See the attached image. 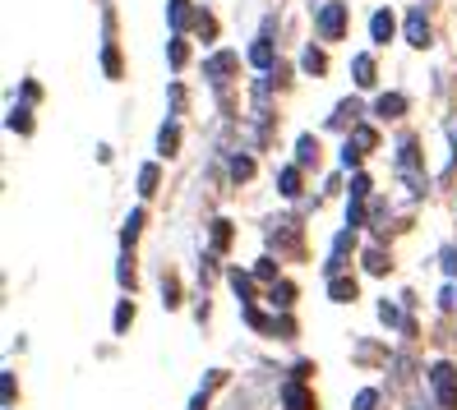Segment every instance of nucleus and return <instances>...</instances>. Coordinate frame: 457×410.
<instances>
[{"label":"nucleus","instance_id":"nucleus-7","mask_svg":"<svg viewBox=\"0 0 457 410\" xmlns=\"http://www.w3.org/2000/svg\"><path fill=\"white\" fill-rule=\"evenodd\" d=\"M287 410H309V396H305V387H300V383L287 387Z\"/></svg>","mask_w":457,"mask_h":410},{"label":"nucleus","instance_id":"nucleus-9","mask_svg":"<svg viewBox=\"0 0 457 410\" xmlns=\"http://www.w3.org/2000/svg\"><path fill=\"white\" fill-rule=\"evenodd\" d=\"M250 61H255L259 70H268V65H273V46H268V42H259L255 51H250Z\"/></svg>","mask_w":457,"mask_h":410},{"label":"nucleus","instance_id":"nucleus-8","mask_svg":"<svg viewBox=\"0 0 457 410\" xmlns=\"http://www.w3.org/2000/svg\"><path fill=\"white\" fill-rule=\"evenodd\" d=\"M356 83H361V88L374 83V65H369V56H361V61H356Z\"/></svg>","mask_w":457,"mask_h":410},{"label":"nucleus","instance_id":"nucleus-11","mask_svg":"<svg viewBox=\"0 0 457 410\" xmlns=\"http://www.w3.org/2000/svg\"><path fill=\"white\" fill-rule=\"evenodd\" d=\"M300 65H305L309 74H324V51H314V46H309V51H305V61H300Z\"/></svg>","mask_w":457,"mask_h":410},{"label":"nucleus","instance_id":"nucleus-12","mask_svg":"<svg viewBox=\"0 0 457 410\" xmlns=\"http://www.w3.org/2000/svg\"><path fill=\"white\" fill-rule=\"evenodd\" d=\"M282 194H287V199H296V194H300V175L296 171H282Z\"/></svg>","mask_w":457,"mask_h":410},{"label":"nucleus","instance_id":"nucleus-21","mask_svg":"<svg viewBox=\"0 0 457 410\" xmlns=\"http://www.w3.org/2000/svg\"><path fill=\"white\" fill-rule=\"evenodd\" d=\"M342 162L356 166V162H361V148H356V143H346V148H342Z\"/></svg>","mask_w":457,"mask_h":410},{"label":"nucleus","instance_id":"nucleus-4","mask_svg":"<svg viewBox=\"0 0 457 410\" xmlns=\"http://www.w3.org/2000/svg\"><path fill=\"white\" fill-rule=\"evenodd\" d=\"M369 33H374V42L384 46L388 37H393V14H388V9H379V14L369 19Z\"/></svg>","mask_w":457,"mask_h":410},{"label":"nucleus","instance_id":"nucleus-5","mask_svg":"<svg viewBox=\"0 0 457 410\" xmlns=\"http://www.w3.org/2000/svg\"><path fill=\"white\" fill-rule=\"evenodd\" d=\"M402 97H397V93H384V97H379V106H374V115H384V120H393V115H402Z\"/></svg>","mask_w":457,"mask_h":410},{"label":"nucleus","instance_id":"nucleus-25","mask_svg":"<svg viewBox=\"0 0 457 410\" xmlns=\"http://www.w3.org/2000/svg\"><path fill=\"white\" fill-rule=\"evenodd\" d=\"M356 410H374V392H361V396H356Z\"/></svg>","mask_w":457,"mask_h":410},{"label":"nucleus","instance_id":"nucleus-13","mask_svg":"<svg viewBox=\"0 0 457 410\" xmlns=\"http://www.w3.org/2000/svg\"><path fill=\"white\" fill-rule=\"evenodd\" d=\"M185 19H190V9H185V0H171V28H185Z\"/></svg>","mask_w":457,"mask_h":410},{"label":"nucleus","instance_id":"nucleus-10","mask_svg":"<svg viewBox=\"0 0 457 410\" xmlns=\"http://www.w3.org/2000/svg\"><path fill=\"white\" fill-rule=\"evenodd\" d=\"M268 300H273L277 309H287L291 300H296V290H291V286H273V290H268Z\"/></svg>","mask_w":457,"mask_h":410},{"label":"nucleus","instance_id":"nucleus-24","mask_svg":"<svg viewBox=\"0 0 457 410\" xmlns=\"http://www.w3.org/2000/svg\"><path fill=\"white\" fill-rule=\"evenodd\" d=\"M379 318H384V323L393 327V323H397V309H393V305H379Z\"/></svg>","mask_w":457,"mask_h":410},{"label":"nucleus","instance_id":"nucleus-20","mask_svg":"<svg viewBox=\"0 0 457 410\" xmlns=\"http://www.w3.org/2000/svg\"><path fill=\"white\" fill-rule=\"evenodd\" d=\"M314 152H319L314 139H300V162H314Z\"/></svg>","mask_w":457,"mask_h":410},{"label":"nucleus","instance_id":"nucleus-14","mask_svg":"<svg viewBox=\"0 0 457 410\" xmlns=\"http://www.w3.org/2000/svg\"><path fill=\"white\" fill-rule=\"evenodd\" d=\"M139 189H143V194H153V189H158V166H143V175H139Z\"/></svg>","mask_w":457,"mask_h":410},{"label":"nucleus","instance_id":"nucleus-18","mask_svg":"<svg viewBox=\"0 0 457 410\" xmlns=\"http://www.w3.org/2000/svg\"><path fill=\"white\" fill-rule=\"evenodd\" d=\"M231 286L240 290V300H250V277H245V272H231Z\"/></svg>","mask_w":457,"mask_h":410},{"label":"nucleus","instance_id":"nucleus-2","mask_svg":"<svg viewBox=\"0 0 457 410\" xmlns=\"http://www.w3.org/2000/svg\"><path fill=\"white\" fill-rule=\"evenodd\" d=\"M342 19H346V5H324V14H319V33L324 37H342Z\"/></svg>","mask_w":457,"mask_h":410},{"label":"nucleus","instance_id":"nucleus-15","mask_svg":"<svg viewBox=\"0 0 457 410\" xmlns=\"http://www.w3.org/2000/svg\"><path fill=\"white\" fill-rule=\"evenodd\" d=\"M333 300H356V281H333Z\"/></svg>","mask_w":457,"mask_h":410},{"label":"nucleus","instance_id":"nucleus-6","mask_svg":"<svg viewBox=\"0 0 457 410\" xmlns=\"http://www.w3.org/2000/svg\"><path fill=\"white\" fill-rule=\"evenodd\" d=\"M231 65H236V56H231V51H222L217 61L208 65V79H212V83H222V79H227V70H231Z\"/></svg>","mask_w":457,"mask_h":410},{"label":"nucleus","instance_id":"nucleus-16","mask_svg":"<svg viewBox=\"0 0 457 410\" xmlns=\"http://www.w3.org/2000/svg\"><path fill=\"white\" fill-rule=\"evenodd\" d=\"M365 268H369V272H384V268H388V258H384L379 249H369V253H365Z\"/></svg>","mask_w":457,"mask_h":410},{"label":"nucleus","instance_id":"nucleus-23","mask_svg":"<svg viewBox=\"0 0 457 410\" xmlns=\"http://www.w3.org/2000/svg\"><path fill=\"white\" fill-rule=\"evenodd\" d=\"M130 318H134V309H130V305H120V309H115V327H125Z\"/></svg>","mask_w":457,"mask_h":410},{"label":"nucleus","instance_id":"nucleus-22","mask_svg":"<svg viewBox=\"0 0 457 410\" xmlns=\"http://www.w3.org/2000/svg\"><path fill=\"white\" fill-rule=\"evenodd\" d=\"M9 125H14V130H28V125H33V120H28V115H24V106H19V111L9 115Z\"/></svg>","mask_w":457,"mask_h":410},{"label":"nucleus","instance_id":"nucleus-3","mask_svg":"<svg viewBox=\"0 0 457 410\" xmlns=\"http://www.w3.org/2000/svg\"><path fill=\"white\" fill-rule=\"evenodd\" d=\"M406 42H411V46H425V42H430V23H425L421 9H411V14H406Z\"/></svg>","mask_w":457,"mask_h":410},{"label":"nucleus","instance_id":"nucleus-17","mask_svg":"<svg viewBox=\"0 0 457 410\" xmlns=\"http://www.w3.org/2000/svg\"><path fill=\"white\" fill-rule=\"evenodd\" d=\"M162 152H176V125H167V130H162Z\"/></svg>","mask_w":457,"mask_h":410},{"label":"nucleus","instance_id":"nucleus-19","mask_svg":"<svg viewBox=\"0 0 457 410\" xmlns=\"http://www.w3.org/2000/svg\"><path fill=\"white\" fill-rule=\"evenodd\" d=\"M250 171H255V166H250V157H236V162H231V175H236V180H245Z\"/></svg>","mask_w":457,"mask_h":410},{"label":"nucleus","instance_id":"nucleus-1","mask_svg":"<svg viewBox=\"0 0 457 410\" xmlns=\"http://www.w3.org/2000/svg\"><path fill=\"white\" fill-rule=\"evenodd\" d=\"M430 383H434V392H439L443 410H457V383H453V364H434V369H430Z\"/></svg>","mask_w":457,"mask_h":410}]
</instances>
